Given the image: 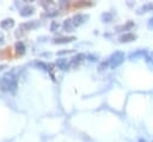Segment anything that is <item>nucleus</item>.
<instances>
[{"instance_id":"obj_1","label":"nucleus","mask_w":153,"mask_h":142,"mask_svg":"<svg viewBox=\"0 0 153 142\" xmlns=\"http://www.w3.org/2000/svg\"><path fill=\"white\" fill-rule=\"evenodd\" d=\"M91 5H92V3H89V1H71L67 5V10L68 11H75V10L88 7V6H91Z\"/></svg>"},{"instance_id":"obj_2","label":"nucleus","mask_w":153,"mask_h":142,"mask_svg":"<svg viewBox=\"0 0 153 142\" xmlns=\"http://www.w3.org/2000/svg\"><path fill=\"white\" fill-rule=\"evenodd\" d=\"M0 57L3 60H7L12 57V48L11 47H6L1 53H0Z\"/></svg>"}]
</instances>
